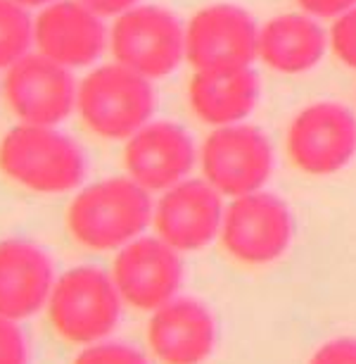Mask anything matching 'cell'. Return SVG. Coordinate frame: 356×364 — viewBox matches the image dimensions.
Segmentation results:
<instances>
[{
    "mask_svg": "<svg viewBox=\"0 0 356 364\" xmlns=\"http://www.w3.org/2000/svg\"><path fill=\"white\" fill-rule=\"evenodd\" d=\"M67 229L88 250H121L152 219L150 191L131 176H114L84 188L67 208Z\"/></svg>",
    "mask_w": 356,
    "mask_h": 364,
    "instance_id": "1",
    "label": "cell"
},
{
    "mask_svg": "<svg viewBox=\"0 0 356 364\" xmlns=\"http://www.w3.org/2000/svg\"><path fill=\"white\" fill-rule=\"evenodd\" d=\"M0 171L31 193L60 196L86 176V157L55 127L17 124L0 141Z\"/></svg>",
    "mask_w": 356,
    "mask_h": 364,
    "instance_id": "2",
    "label": "cell"
},
{
    "mask_svg": "<svg viewBox=\"0 0 356 364\" xmlns=\"http://www.w3.org/2000/svg\"><path fill=\"white\" fill-rule=\"evenodd\" d=\"M121 295L114 279L98 267H74L55 279L45 312L60 341L93 346L119 324Z\"/></svg>",
    "mask_w": 356,
    "mask_h": 364,
    "instance_id": "3",
    "label": "cell"
},
{
    "mask_svg": "<svg viewBox=\"0 0 356 364\" xmlns=\"http://www.w3.org/2000/svg\"><path fill=\"white\" fill-rule=\"evenodd\" d=\"M77 107L88 132L107 141H121L148 124L155 109V91L148 77L112 63L81 81Z\"/></svg>",
    "mask_w": 356,
    "mask_h": 364,
    "instance_id": "4",
    "label": "cell"
},
{
    "mask_svg": "<svg viewBox=\"0 0 356 364\" xmlns=\"http://www.w3.org/2000/svg\"><path fill=\"white\" fill-rule=\"evenodd\" d=\"M292 215L287 205L273 193H255L233 198L223 212L221 245L235 262L262 267L283 255L292 240Z\"/></svg>",
    "mask_w": 356,
    "mask_h": 364,
    "instance_id": "5",
    "label": "cell"
},
{
    "mask_svg": "<svg viewBox=\"0 0 356 364\" xmlns=\"http://www.w3.org/2000/svg\"><path fill=\"white\" fill-rule=\"evenodd\" d=\"M116 63L148 79L167 77L186 55V29L169 10L135 5L116 17L109 31Z\"/></svg>",
    "mask_w": 356,
    "mask_h": 364,
    "instance_id": "6",
    "label": "cell"
},
{
    "mask_svg": "<svg viewBox=\"0 0 356 364\" xmlns=\"http://www.w3.org/2000/svg\"><path fill=\"white\" fill-rule=\"evenodd\" d=\"M200 164L204 178L221 196L240 198L255 193L273 171L269 139L255 127H216L202 143Z\"/></svg>",
    "mask_w": 356,
    "mask_h": 364,
    "instance_id": "7",
    "label": "cell"
},
{
    "mask_svg": "<svg viewBox=\"0 0 356 364\" xmlns=\"http://www.w3.org/2000/svg\"><path fill=\"white\" fill-rule=\"evenodd\" d=\"M356 153V119L340 102H313L287 129V157L304 174L326 176Z\"/></svg>",
    "mask_w": 356,
    "mask_h": 364,
    "instance_id": "8",
    "label": "cell"
},
{
    "mask_svg": "<svg viewBox=\"0 0 356 364\" xmlns=\"http://www.w3.org/2000/svg\"><path fill=\"white\" fill-rule=\"evenodd\" d=\"M5 102L22 124L55 127L77 107L79 88L67 67L45 55H24L5 74Z\"/></svg>",
    "mask_w": 356,
    "mask_h": 364,
    "instance_id": "9",
    "label": "cell"
},
{
    "mask_svg": "<svg viewBox=\"0 0 356 364\" xmlns=\"http://www.w3.org/2000/svg\"><path fill=\"white\" fill-rule=\"evenodd\" d=\"M112 279L126 305L140 312H155L176 298L183 281V264L178 250L160 236H138L114 257Z\"/></svg>",
    "mask_w": 356,
    "mask_h": 364,
    "instance_id": "10",
    "label": "cell"
},
{
    "mask_svg": "<svg viewBox=\"0 0 356 364\" xmlns=\"http://www.w3.org/2000/svg\"><path fill=\"white\" fill-rule=\"evenodd\" d=\"M186 58L195 70L250 67L259 58V29L235 5L202 8L186 26Z\"/></svg>",
    "mask_w": 356,
    "mask_h": 364,
    "instance_id": "11",
    "label": "cell"
},
{
    "mask_svg": "<svg viewBox=\"0 0 356 364\" xmlns=\"http://www.w3.org/2000/svg\"><path fill=\"white\" fill-rule=\"evenodd\" d=\"M223 212L221 193L207 178H183L162 193L152 222L164 243L178 252H193L221 233Z\"/></svg>",
    "mask_w": 356,
    "mask_h": 364,
    "instance_id": "12",
    "label": "cell"
},
{
    "mask_svg": "<svg viewBox=\"0 0 356 364\" xmlns=\"http://www.w3.org/2000/svg\"><path fill=\"white\" fill-rule=\"evenodd\" d=\"M33 41L38 53L67 67L93 65L105 50L107 31L100 15L79 0H55L45 5L33 22Z\"/></svg>",
    "mask_w": 356,
    "mask_h": 364,
    "instance_id": "13",
    "label": "cell"
},
{
    "mask_svg": "<svg viewBox=\"0 0 356 364\" xmlns=\"http://www.w3.org/2000/svg\"><path fill=\"white\" fill-rule=\"evenodd\" d=\"M195 164V146L186 129L171 122H150L138 129L124 146L128 176L145 191H167L190 174Z\"/></svg>",
    "mask_w": 356,
    "mask_h": 364,
    "instance_id": "14",
    "label": "cell"
},
{
    "mask_svg": "<svg viewBox=\"0 0 356 364\" xmlns=\"http://www.w3.org/2000/svg\"><path fill=\"white\" fill-rule=\"evenodd\" d=\"M145 338L160 364H204L216 348V321L202 302L174 298L152 312Z\"/></svg>",
    "mask_w": 356,
    "mask_h": 364,
    "instance_id": "15",
    "label": "cell"
},
{
    "mask_svg": "<svg viewBox=\"0 0 356 364\" xmlns=\"http://www.w3.org/2000/svg\"><path fill=\"white\" fill-rule=\"evenodd\" d=\"M55 269L43 248L26 238L0 240V317L24 321L48 305Z\"/></svg>",
    "mask_w": 356,
    "mask_h": 364,
    "instance_id": "16",
    "label": "cell"
},
{
    "mask_svg": "<svg viewBox=\"0 0 356 364\" xmlns=\"http://www.w3.org/2000/svg\"><path fill=\"white\" fill-rule=\"evenodd\" d=\"M188 100L197 119L211 127L238 124L257 107L259 79L250 67L195 70Z\"/></svg>",
    "mask_w": 356,
    "mask_h": 364,
    "instance_id": "17",
    "label": "cell"
},
{
    "mask_svg": "<svg viewBox=\"0 0 356 364\" xmlns=\"http://www.w3.org/2000/svg\"><path fill=\"white\" fill-rule=\"evenodd\" d=\"M326 53V33L304 15H280L259 29V58L280 74L311 70Z\"/></svg>",
    "mask_w": 356,
    "mask_h": 364,
    "instance_id": "18",
    "label": "cell"
},
{
    "mask_svg": "<svg viewBox=\"0 0 356 364\" xmlns=\"http://www.w3.org/2000/svg\"><path fill=\"white\" fill-rule=\"evenodd\" d=\"M33 41V24L26 8H22L15 0H0V70H8L29 55Z\"/></svg>",
    "mask_w": 356,
    "mask_h": 364,
    "instance_id": "19",
    "label": "cell"
},
{
    "mask_svg": "<svg viewBox=\"0 0 356 364\" xmlns=\"http://www.w3.org/2000/svg\"><path fill=\"white\" fill-rule=\"evenodd\" d=\"M72 364H148L145 355L124 343H93Z\"/></svg>",
    "mask_w": 356,
    "mask_h": 364,
    "instance_id": "20",
    "label": "cell"
},
{
    "mask_svg": "<svg viewBox=\"0 0 356 364\" xmlns=\"http://www.w3.org/2000/svg\"><path fill=\"white\" fill-rule=\"evenodd\" d=\"M0 364H29V343L15 319L0 317Z\"/></svg>",
    "mask_w": 356,
    "mask_h": 364,
    "instance_id": "21",
    "label": "cell"
},
{
    "mask_svg": "<svg viewBox=\"0 0 356 364\" xmlns=\"http://www.w3.org/2000/svg\"><path fill=\"white\" fill-rule=\"evenodd\" d=\"M333 50L345 65L356 70V8L338 17L333 26Z\"/></svg>",
    "mask_w": 356,
    "mask_h": 364,
    "instance_id": "22",
    "label": "cell"
},
{
    "mask_svg": "<svg viewBox=\"0 0 356 364\" xmlns=\"http://www.w3.org/2000/svg\"><path fill=\"white\" fill-rule=\"evenodd\" d=\"M309 364H356V341L354 338H335L321 346Z\"/></svg>",
    "mask_w": 356,
    "mask_h": 364,
    "instance_id": "23",
    "label": "cell"
},
{
    "mask_svg": "<svg viewBox=\"0 0 356 364\" xmlns=\"http://www.w3.org/2000/svg\"><path fill=\"white\" fill-rule=\"evenodd\" d=\"M299 8L306 10L313 17H340L356 8V0H297Z\"/></svg>",
    "mask_w": 356,
    "mask_h": 364,
    "instance_id": "24",
    "label": "cell"
},
{
    "mask_svg": "<svg viewBox=\"0 0 356 364\" xmlns=\"http://www.w3.org/2000/svg\"><path fill=\"white\" fill-rule=\"evenodd\" d=\"M79 3H84L88 10H93L100 17H119L126 10L135 8L138 0H79Z\"/></svg>",
    "mask_w": 356,
    "mask_h": 364,
    "instance_id": "25",
    "label": "cell"
},
{
    "mask_svg": "<svg viewBox=\"0 0 356 364\" xmlns=\"http://www.w3.org/2000/svg\"><path fill=\"white\" fill-rule=\"evenodd\" d=\"M22 8H45V5L55 3V0H15Z\"/></svg>",
    "mask_w": 356,
    "mask_h": 364,
    "instance_id": "26",
    "label": "cell"
}]
</instances>
